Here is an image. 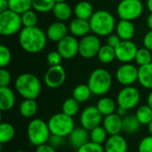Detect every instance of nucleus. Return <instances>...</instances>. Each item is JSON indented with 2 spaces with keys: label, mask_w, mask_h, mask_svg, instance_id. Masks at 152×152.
<instances>
[{
  "label": "nucleus",
  "mask_w": 152,
  "mask_h": 152,
  "mask_svg": "<svg viewBox=\"0 0 152 152\" xmlns=\"http://www.w3.org/2000/svg\"><path fill=\"white\" fill-rule=\"evenodd\" d=\"M47 39L46 33L37 26L30 28L22 27L19 33L20 45L28 53H37L43 51L46 45Z\"/></svg>",
  "instance_id": "f257e3e1"
},
{
  "label": "nucleus",
  "mask_w": 152,
  "mask_h": 152,
  "mask_svg": "<svg viewBox=\"0 0 152 152\" xmlns=\"http://www.w3.org/2000/svg\"><path fill=\"white\" fill-rule=\"evenodd\" d=\"M91 31L100 37L110 36L116 28V20L111 12L106 10H99L94 12L89 20Z\"/></svg>",
  "instance_id": "f03ea898"
},
{
  "label": "nucleus",
  "mask_w": 152,
  "mask_h": 152,
  "mask_svg": "<svg viewBox=\"0 0 152 152\" xmlns=\"http://www.w3.org/2000/svg\"><path fill=\"white\" fill-rule=\"evenodd\" d=\"M15 89L24 99L36 100L41 93V82L36 75L23 73L17 77Z\"/></svg>",
  "instance_id": "7ed1b4c3"
},
{
  "label": "nucleus",
  "mask_w": 152,
  "mask_h": 152,
  "mask_svg": "<svg viewBox=\"0 0 152 152\" xmlns=\"http://www.w3.org/2000/svg\"><path fill=\"white\" fill-rule=\"evenodd\" d=\"M87 85L93 94L100 96L104 95L111 87L112 77L107 69L99 68L90 74Z\"/></svg>",
  "instance_id": "20e7f679"
},
{
  "label": "nucleus",
  "mask_w": 152,
  "mask_h": 152,
  "mask_svg": "<svg viewBox=\"0 0 152 152\" xmlns=\"http://www.w3.org/2000/svg\"><path fill=\"white\" fill-rule=\"evenodd\" d=\"M27 134L29 142L34 146H40L47 143L51 136L48 123L40 118L32 119L27 128Z\"/></svg>",
  "instance_id": "39448f33"
},
{
  "label": "nucleus",
  "mask_w": 152,
  "mask_h": 152,
  "mask_svg": "<svg viewBox=\"0 0 152 152\" xmlns=\"http://www.w3.org/2000/svg\"><path fill=\"white\" fill-rule=\"evenodd\" d=\"M48 126L52 134L61 137H67L75 128V124L72 117L64 113H57L48 120Z\"/></svg>",
  "instance_id": "423d86ee"
},
{
  "label": "nucleus",
  "mask_w": 152,
  "mask_h": 152,
  "mask_svg": "<svg viewBox=\"0 0 152 152\" xmlns=\"http://www.w3.org/2000/svg\"><path fill=\"white\" fill-rule=\"evenodd\" d=\"M21 16L8 9L0 12V34L3 36H12L21 30Z\"/></svg>",
  "instance_id": "0eeeda50"
},
{
  "label": "nucleus",
  "mask_w": 152,
  "mask_h": 152,
  "mask_svg": "<svg viewBox=\"0 0 152 152\" xmlns=\"http://www.w3.org/2000/svg\"><path fill=\"white\" fill-rule=\"evenodd\" d=\"M143 12L141 0H121L117 7V13L120 20H134L139 18Z\"/></svg>",
  "instance_id": "6e6552de"
},
{
  "label": "nucleus",
  "mask_w": 152,
  "mask_h": 152,
  "mask_svg": "<svg viewBox=\"0 0 152 152\" xmlns=\"http://www.w3.org/2000/svg\"><path fill=\"white\" fill-rule=\"evenodd\" d=\"M101 47L102 45L98 36L88 34L80 39L78 53L84 59H92L97 56Z\"/></svg>",
  "instance_id": "1a4fd4ad"
},
{
  "label": "nucleus",
  "mask_w": 152,
  "mask_h": 152,
  "mask_svg": "<svg viewBox=\"0 0 152 152\" xmlns=\"http://www.w3.org/2000/svg\"><path fill=\"white\" fill-rule=\"evenodd\" d=\"M141 99L139 90L132 86H125L121 89L117 96V104L119 107L129 110L135 108Z\"/></svg>",
  "instance_id": "9d476101"
},
{
  "label": "nucleus",
  "mask_w": 152,
  "mask_h": 152,
  "mask_svg": "<svg viewBox=\"0 0 152 152\" xmlns=\"http://www.w3.org/2000/svg\"><path fill=\"white\" fill-rule=\"evenodd\" d=\"M102 115L96 106L86 107L80 115V124L85 129L91 131L102 122Z\"/></svg>",
  "instance_id": "9b49d317"
},
{
  "label": "nucleus",
  "mask_w": 152,
  "mask_h": 152,
  "mask_svg": "<svg viewBox=\"0 0 152 152\" xmlns=\"http://www.w3.org/2000/svg\"><path fill=\"white\" fill-rule=\"evenodd\" d=\"M79 49V41L76 37L70 35L66 36L57 45V51L64 60L73 59L77 53Z\"/></svg>",
  "instance_id": "f8f14e48"
},
{
  "label": "nucleus",
  "mask_w": 152,
  "mask_h": 152,
  "mask_svg": "<svg viewBox=\"0 0 152 152\" xmlns=\"http://www.w3.org/2000/svg\"><path fill=\"white\" fill-rule=\"evenodd\" d=\"M118 82L125 86H129L138 81V69L130 63H124L116 71Z\"/></svg>",
  "instance_id": "ddd939ff"
},
{
  "label": "nucleus",
  "mask_w": 152,
  "mask_h": 152,
  "mask_svg": "<svg viewBox=\"0 0 152 152\" xmlns=\"http://www.w3.org/2000/svg\"><path fill=\"white\" fill-rule=\"evenodd\" d=\"M115 51L117 60L123 63H130L134 61L138 47L132 40H122Z\"/></svg>",
  "instance_id": "4468645a"
},
{
  "label": "nucleus",
  "mask_w": 152,
  "mask_h": 152,
  "mask_svg": "<svg viewBox=\"0 0 152 152\" xmlns=\"http://www.w3.org/2000/svg\"><path fill=\"white\" fill-rule=\"evenodd\" d=\"M66 80V71L61 65L51 66L45 72L44 81L49 88H58Z\"/></svg>",
  "instance_id": "2eb2a0df"
},
{
  "label": "nucleus",
  "mask_w": 152,
  "mask_h": 152,
  "mask_svg": "<svg viewBox=\"0 0 152 152\" xmlns=\"http://www.w3.org/2000/svg\"><path fill=\"white\" fill-rule=\"evenodd\" d=\"M102 126L110 135L119 134L123 131V118L117 113L105 116L102 120Z\"/></svg>",
  "instance_id": "dca6fc26"
},
{
  "label": "nucleus",
  "mask_w": 152,
  "mask_h": 152,
  "mask_svg": "<svg viewBox=\"0 0 152 152\" xmlns=\"http://www.w3.org/2000/svg\"><path fill=\"white\" fill-rule=\"evenodd\" d=\"M69 28L62 21H55L52 23L46 30L47 38L53 42H60L62 38L68 36Z\"/></svg>",
  "instance_id": "f3484780"
},
{
  "label": "nucleus",
  "mask_w": 152,
  "mask_h": 152,
  "mask_svg": "<svg viewBox=\"0 0 152 152\" xmlns=\"http://www.w3.org/2000/svg\"><path fill=\"white\" fill-rule=\"evenodd\" d=\"M68 137H69V143L76 150H78L80 147L90 142L89 131L82 126L78 128H74Z\"/></svg>",
  "instance_id": "a211bd4d"
},
{
  "label": "nucleus",
  "mask_w": 152,
  "mask_h": 152,
  "mask_svg": "<svg viewBox=\"0 0 152 152\" xmlns=\"http://www.w3.org/2000/svg\"><path fill=\"white\" fill-rule=\"evenodd\" d=\"M127 142L120 134L110 135L105 142V152H127Z\"/></svg>",
  "instance_id": "6ab92c4d"
},
{
  "label": "nucleus",
  "mask_w": 152,
  "mask_h": 152,
  "mask_svg": "<svg viewBox=\"0 0 152 152\" xmlns=\"http://www.w3.org/2000/svg\"><path fill=\"white\" fill-rule=\"evenodd\" d=\"M69 31L76 37H83L91 31L90 22L87 20L76 18L69 25Z\"/></svg>",
  "instance_id": "aec40b11"
},
{
  "label": "nucleus",
  "mask_w": 152,
  "mask_h": 152,
  "mask_svg": "<svg viewBox=\"0 0 152 152\" xmlns=\"http://www.w3.org/2000/svg\"><path fill=\"white\" fill-rule=\"evenodd\" d=\"M116 34L121 40H131L135 34V27L131 20H120L116 25Z\"/></svg>",
  "instance_id": "412c9836"
},
{
  "label": "nucleus",
  "mask_w": 152,
  "mask_h": 152,
  "mask_svg": "<svg viewBox=\"0 0 152 152\" xmlns=\"http://www.w3.org/2000/svg\"><path fill=\"white\" fill-rule=\"evenodd\" d=\"M15 104V95L9 86L0 87V110L9 111Z\"/></svg>",
  "instance_id": "4be33fe9"
},
{
  "label": "nucleus",
  "mask_w": 152,
  "mask_h": 152,
  "mask_svg": "<svg viewBox=\"0 0 152 152\" xmlns=\"http://www.w3.org/2000/svg\"><path fill=\"white\" fill-rule=\"evenodd\" d=\"M138 82L142 87L152 90V62L138 68Z\"/></svg>",
  "instance_id": "5701e85b"
},
{
  "label": "nucleus",
  "mask_w": 152,
  "mask_h": 152,
  "mask_svg": "<svg viewBox=\"0 0 152 152\" xmlns=\"http://www.w3.org/2000/svg\"><path fill=\"white\" fill-rule=\"evenodd\" d=\"M94 12V6L88 1H80L74 7V14L76 18L89 20Z\"/></svg>",
  "instance_id": "b1692460"
},
{
  "label": "nucleus",
  "mask_w": 152,
  "mask_h": 152,
  "mask_svg": "<svg viewBox=\"0 0 152 152\" xmlns=\"http://www.w3.org/2000/svg\"><path fill=\"white\" fill-rule=\"evenodd\" d=\"M52 12L54 17L60 21L67 20L72 15V9L67 2L56 3Z\"/></svg>",
  "instance_id": "393cba45"
},
{
  "label": "nucleus",
  "mask_w": 152,
  "mask_h": 152,
  "mask_svg": "<svg viewBox=\"0 0 152 152\" xmlns=\"http://www.w3.org/2000/svg\"><path fill=\"white\" fill-rule=\"evenodd\" d=\"M96 107L99 110V111L102 113V115L104 117L113 114L117 110V103L114 102V100H112L110 97L101 98L98 101Z\"/></svg>",
  "instance_id": "a878e982"
},
{
  "label": "nucleus",
  "mask_w": 152,
  "mask_h": 152,
  "mask_svg": "<svg viewBox=\"0 0 152 152\" xmlns=\"http://www.w3.org/2000/svg\"><path fill=\"white\" fill-rule=\"evenodd\" d=\"M20 113L24 118H33L37 112V103L34 99H24L19 108Z\"/></svg>",
  "instance_id": "bb28decb"
},
{
  "label": "nucleus",
  "mask_w": 152,
  "mask_h": 152,
  "mask_svg": "<svg viewBox=\"0 0 152 152\" xmlns=\"http://www.w3.org/2000/svg\"><path fill=\"white\" fill-rule=\"evenodd\" d=\"M142 124L135 115H126L123 118V131L126 134H135L139 131Z\"/></svg>",
  "instance_id": "cd10ccee"
},
{
  "label": "nucleus",
  "mask_w": 152,
  "mask_h": 152,
  "mask_svg": "<svg viewBox=\"0 0 152 152\" xmlns=\"http://www.w3.org/2000/svg\"><path fill=\"white\" fill-rule=\"evenodd\" d=\"M92 94H93L90 87L88 86V85L85 84L77 86L72 92V97L76 99L79 103L88 101Z\"/></svg>",
  "instance_id": "c85d7f7f"
},
{
  "label": "nucleus",
  "mask_w": 152,
  "mask_h": 152,
  "mask_svg": "<svg viewBox=\"0 0 152 152\" xmlns=\"http://www.w3.org/2000/svg\"><path fill=\"white\" fill-rule=\"evenodd\" d=\"M97 57H98L99 61L102 63H105V64L110 63L116 59L115 48L107 44L105 45H102V47L97 54Z\"/></svg>",
  "instance_id": "c756f323"
},
{
  "label": "nucleus",
  "mask_w": 152,
  "mask_h": 152,
  "mask_svg": "<svg viewBox=\"0 0 152 152\" xmlns=\"http://www.w3.org/2000/svg\"><path fill=\"white\" fill-rule=\"evenodd\" d=\"M15 135L14 126L7 122H2L0 124V143H7L11 142Z\"/></svg>",
  "instance_id": "7c9ffc66"
},
{
  "label": "nucleus",
  "mask_w": 152,
  "mask_h": 152,
  "mask_svg": "<svg viewBox=\"0 0 152 152\" xmlns=\"http://www.w3.org/2000/svg\"><path fill=\"white\" fill-rule=\"evenodd\" d=\"M9 9L18 14H22L32 8V0H8Z\"/></svg>",
  "instance_id": "2f4dec72"
},
{
  "label": "nucleus",
  "mask_w": 152,
  "mask_h": 152,
  "mask_svg": "<svg viewBox=\"0 0 152 152\" xmlns=\"http://www.w3.org/2000/svg\"><path fill=\"white\" fill-rule=\"evenodd\" d=\"M79 110V102L73 97L66 99L61 106V112L69 116L74 117Z\"/></svg>",
  "instance_id": "473e14b6"
},
{
  "label": "nucleus",
  "mask_w": 152,
  "mask_h": 152,
  "mask_svg": "<svg viewBox=\"0 0 152 152\" xmlns=\"http://www.w3.org/2000/svg\"><path fill=\"white\" fill-rule=\"evenodd\" d=\"M134 61L139 67L150 64L151 62H152L151 51H150L146 47L138 48Z\"/></svg>",
  "instance_id": "72a5a7b5"
},
{
  "label": "nucleus",
  "mask_w": 152,
  "mask_h": 152,
  "mask_svg": "<svg viewBox=\"0 0 152 152\" xmlns=\"http://www.w3.org/2000/svg\"><path fill=\"white\" fill-rule=\"evenodd\" d=\"M136 118L142 125H149L152 120V109L147 104L142 105L136 110Z\"/></svg>",
  "instance_id": "f704fd0d"
},
{
  "label": "nucleus",
  "mask_w": 152,
  "mask_h": 152,
  "mask_svg": "<svg viewBox=\"0 0 152 152\" xmlns=\"http://www.w3.org/2000/svg\"><path fill=\"white\" fill-rule=\"evenodd\" d=\"M55 0H32V8L38 12H48L53 11Z\"/></svg>",
  "instance_id": "c9c22d12"
},
{
  "label": "nucleus",
  "mask_w": 152,
  "mask_h": 152,
  "mask_svg": "<svg viewBox=\"0 0 152 152\" xmlns=\"http://www.w3.org/2000/svg\"><path fill=\"white\" fill-rule=\"evenodd\" d=\"M90 132V141L98 144H102L107 141V131L103 126H97Z\"/></svg>",
  "instance_id": "e433bc0d"
},
{
  "label": "nucleus",
  "mask_w": 152,
  "mask_h": 152,
  "mask_svg": "<svg viewBox=\"0 0 152 152\" xmlns=\"http://www.w3.org/2000/svg\"><path fill=\"white\" fill-rule=\"evenodd\" d=\"M21 22L22 26L24 28H30V27H35L37 26V15L35 11L33 10H28L22 13L21 15Z\"/></svg>",
  "instance_id": "4c0bfd02"
},
{
  "label": "nucleus",
  "mask_w": 152,
  "mask_h": 152,
  "mask_svg": "<svg viewBox=\"0 0 152 152\" xmlns=\"http://www.w3.org/2000/svg\"><path fill=\"white\" fill-rule=\"evenodd\" d=\"M12 59V53L10 49L4 45H0V67L1 68H6Z\"/></svg>",
  "instance_id": "58836bf2"
},
{
  "label": "nucleus",
  "mask_w": 152,
  "mask_h": 152,
  "mask_svg": "<svg viewBox=\"0 0 152 152\" xmlns=\"http://www.w3.org/2000/svg\"><path fill=\"white\" fill-rule=\"evenodd\" d=\"M77 152H105V151L102 144H98L90 141L77 150Z\"/></svg>",
  "instance_id": "ea45409f"
},
{
  "label": "nucleus",
  "mask_w": 152,
  "mask_h": 152,
  "mask_svg": "<svg viewBox=\"0 0 152 152\" xmlns=\"http://www.w3.org/2000/svg\"><path fill=\"white\" fill-rule=\"evenodd\" d=\"M61 60H62V57L58 51H52L46 56V61L50 67L61 65Z\"/></svg>",
  "instance_id": "a19ab883"
},
{
  "label": "nucleus",
  "mask_w": 152,
  "mask_h": 152,
  "mask_svg": "<svg viewBox=\"0 0 152 152\" xmlns=\"http://www.w3.org/2000/svg\"><path fill=\"white\" fill-rule=\"evenodd\" d=\"M138 152H152V135L144 137L140 142Z\"/></svg>",
  "instance_id": "79ce46f5"
},
{
  "label": "nucleus",
  "mask_w": 152,
  "mask_h": 152,
  "mask_svg": "<svg viewBox=\"0 0 152 152\" xmlns=\"http://www.w3.org/2000/svg\"><path fill=\"white\" fill-rule=\"evenodd\" d=\"M12 76L10 72L5 68H1L0 69V87L8 86L11 83Z\"/></svg>",
  "instance_id": "37998d69"
},
{
  "label": "nucleus",
  "mask_w": 152,
  "mask_h": 152,
  "mask_svg": "<svg viewBox=\"0 0 152 152\" xmlns=\"http://www.w3.org/2000/svg\"><path fill=\"white\" fill-rule=\"evenodd\" d=\"M47 143H49L51 146H53L55 149L59 148L64 143V137L58 136V135H55V134H51Z\"/></svg>",
  "instance_id": "c03bdc74"
},
{
  "label": "nucleus",
  "mask_w": 152,
  "mask_h": 152,
  "mask_svg": "<svg viewBox=\"0 0 152 152\" xmlns=\"http://www.w3.org/2000/svg\"><path fill=\"white\" fill-rule=\"evenodd\" d=\"M121 38L117 34H110L107 38V45L116 48L121 42Z\"/></svg>",
  "instance_id": "a18cd8bd"
},
{
  "label": "nucleus",
  "mask_w": 152,
  "mask_h": 152,
  "mask_svg": "<svg viewBox=\"0 0 152 152\" xmlns=\"http://www.w3.org/2000/svg\"><path fill=\"white\" fill-rule=\"evenodd\" d=\"M142 42H143L144 47H146L147 49H149L152 52V30H149L145 34V36L143 37Z\"/></svg>",
  "instance_id": "49530a36"
},
{
  "label": "nucleus",
  "mask_w": 152,
  "mask_h": 152,
  "mask_svg": "<svg viewBox=\"0 0 152 152\" xmlns=\"http://www.w3.org/2000/svg\"><path fill=\"white\" fill-rule=\"evenodd\" d=\"M36 152H56V149L51 146L49 143H45L40 146H37Z\"/></svg>",
  "instance_id": "de8ad7c7"
},
{
  "label": "nucleus",
  "mask_w": 152,
  "mask_h": 152,
  "mask_svg": "<svg viewBox=\"0 0 152 152\" xmlns=\"http://www.w3.org/2000/svg\"><path fill=\"white\" fill-rule=\"evenodd\" d=\"M9 9L8 0H0V12H3Z\"/></svg>",
  "instance_id": "09e8293b"
},
{
  "label": "nucleus",
  "mask_w": 152,
  "mask_h": 152,
  "mask_svg": "<svg viewBox=\"0 0 152 152\" xmlns=\"http://www.w3.org/2000/svg\"><path fill=\"white\" fill-rule=\"evenodd\" d=\"M117 114L118 115H119L121 118H124V117H126L127 114V110H126L125 108H122V107H119V106H118V108H117Z\"/></svg>",
  "instance_id": "8fccbe9b"
},
{
  "label": "nucleus",
  "mask_w": 152,
  "mask_h": 152,
  "mask_svg": "<svg viewBox=\"0 0 152 152\" xmlns=\"http://www.w3.org/2000/svg\"><path fill=\"white\" fill-rule=\"evenodd\" d=\"M146 22H147V26L150 28V30H152V12H151L149 14V16L147 17Z\"/></svg>",
  "instance_id": "3c124183"
},
{
  "label": "nucleus",
  "mask_w": 152,
  "mask_h": 152,
  "mask_svg": "<svg viewBox=\"0 0 152 152\" xmlns=\"http://www.w3.org/2000/svg\"><path fill=\"white\" fill-rule=\"evenodd\" d=\"M147 104L152 109V90L151 91V93L149 94V95H148V98H147Z\"/></svg>",
  "instance_id": "603ef678"
},
{
  "label": "nucleus",
  "mask_w": 152,
  "mask_h": 152,
  "mask_svg": "<svg viewBox=\"0 0 152 152\" xmlns=\"http://www.w3.org/2000/svg\"><path fill=\"white\" fill-rule=\"evenodd\" d=\"M146 4H147V8H148V10H149L151 12H152V0H147Z\"/></svg>",
  "instance_id": "864d4df0"
},
{
  "label": "nucleus",
  "mask_w": 152,
  "mask_h": 152,
  "mask_svg": "<svg viewBox=\"0 0 152 152\" xmlns=\"http://www.w3.org/2000/svg\"><path fill=\"white\" fill-rule=\"evenodd\" d=\"M148 130H149L150 135H152V120L150 122V124L148 125Z\"/></svg>",
  "instance_id": "5fc2aeb1"
},
{
  "label": "nucleus",
  "mask_w": 152,
  "mask_h": 152,
  "mask_svg": "<svg viewBox=\"0 0 152 152\" xmlns=\"http://www.w3.org/2000/svg\"><path fill=\"white\" fill-rule=\"evenodd\" d=\"M67 0H55V2L56 3H64V2H66Z\"/></svg>",
  "instance_id": "6e6d98bb"
},
{
  "label": "nucleus",
  "mask_w": 152,
  "mask_h": 152,
  "mask_svg": "<svg viewBox=\"0 0 152 152\" xmlns=\"http://www.w3.org/2000/svg\"><path fill=\"white\" fill-rule=\"evenodd\" d=\"M15 152H25V151H15Z\"/></svg>",
  "instance_id": "4d7b16f0"
}]
</instances>
